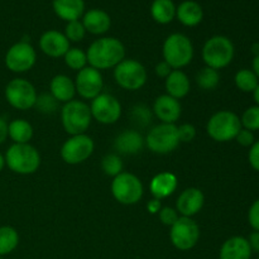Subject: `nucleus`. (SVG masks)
<instances>
[{
	"instance_id": "49530a36",
	"label": "nucleus",
	"mask_w": 259,
	"mask_h": 259,
	"mask_svg": "<svg viewBox=\"0 0 259 259\" xmlns=\"http://www.w3.org/2000/svg\"><path fill=\"white\" fill-rule=\"evenodd\" d=\"M8 138V123L0 118V144L4 143Z\"/></svg>"
},
{
	"instance_id": "9d476101",
	"label": "nucleus",
	"mask_w": 259,
	"mask_h": 259,
	"mask_svg": "<svg viewBox=\"0 0 259 259\" xmlns=\"http://www.w3.org/2000/svg\"><path fill=\"white\" fill-rule=\"evenodd\" d=\"M4 94L8 104L18 110L32 109L38 96L34 86L25 78H13L5 86Z\"/></svg>"
},
{
	"instance_id": "c9c22d12",
	"label": "nucleus",
	"mask_w": 259,
	"mask_h": 259,
	"mask_svg": "<svg viewBox=\"0 0 259 259\" xmlns=\"http://www.w3.org/2000/svg\"><path fill=\"white\" fill-rule=\"evenodd\" d=\"M58 101L53 98L51 94H42V95L37 96V101H35V108L43 114H52L57 110Z\"/></svg>"
},
{
	"instance_id": "79ce46f5",
	"label": "nucleus",
	"mask_w": 259,
	"mask_h": 259,
	"mask_svg": "<svg viewBox=\"0 0 259 259\" xmlns=\"http://www.w3.org/2000/svg\"><path fill=\"white\" fill-rule=\"evenodd\" d=\"M248 159L254 171L259 172V141H255L253 146L250 147L249 154H248Z\"/></svg>"
},
{
	"instance_id": "423d86ee",
	"label": "nucleus",
	"mask_w": 259,
	"mask_h": 259,
	"mask_svg": "<svg viewBox=\"0 0 259 259\" xmlns=\"http://www.w3.org/2000/svg\"><path fill=\"white\" fill-rule=\"evenodd\" d=\"M90 106L81 100H71L61 110L63 129L71 136L85 134L91 124Z\"/></svg>"
},
{
	"instance_id": "bb28decb",
	"label": "nucleus",
	"mask_w": 259,
	"mask_h": 259,
	"mask_svg": "<svg viewBox=\"0 0 259 259\" xmlns=\"http://www.w3.org/2000/svg\"><path fill=\"white\" fill-rule=\"evenodd\" d=\"M151 15L154 22L168 24L176 17V5L172 0H153L151 5Z\"/></svg>"
},
{
	"instance_id": "6e6552de",
	"label": "nucleus",
	"mask_w": 259,
	"mask_h": 259,
	"mask_svg": "<svg viewBox=\"0 0 259 259\" xmlns=\"http://www.w3.org/2000/svg\"><path fill=\"white\" fill-rule=\"evenodd\" d=\"M114 78L124 90L136 91L146 85L147 70L138 61L126 58L114 67Z\"/></svg>"
},
{
	"instance_id": "a878e982",
	"label": "nucleus",
	"mask_w": 259,
	"mask_h": 259,
	"mask_svg": "<svg viewBox=\"0 0 259 259\" xmlns=\"http://www.w3.org/2000/svg\"><path fill=\"white\" fill-rule=\"evenodd\" d=\"M164 86H166L167 95L177 100L185 98L190 93V88H191L189 77L181 70H172V72L166 77Z\"/></svg>"
},
{
	"instance_id": "4468645a",
	"label": "nucleus",
	"mask_w": 259,
	"mask_h": 259,
	"mask_svg": "<svg viewBox=\"0 0 259 259\" xmlns=\"http://www.w3.org/2000/svg\"><path fill=\"white\" fill-rule=\"evenodd\" d=\"M91 116L99 123L114 124L119 120L121 115V105L118 99L111 94H103L91 100L90 105Z\"/></svg>"
},
{
	"instance_id": "ea45409f",
	"label": "nucleus",
	"mask_w": 259,
	"mask_h": 259,
	"mask_svg": "<svg viewBox=\"0 0 259 259\" xmlns=\"http://www.w3.org/2000/svg\"><path fill=\"white\" fill-rule=\"evenodd\" d=\"M248 222L253 230L259 232V199L250 205L249 211H248Z\"/></svg>"
},
{
	"instance_id": "6ab92c4d",
	"label": "nucleus",
	"mask_w": 259,
	"mask_h": 259,
	"mask_svg": "<svg viewBox=\"0 0 259 259\" xmlns=\"http://www.w3.org/2000/svg\"><path fill=\"white\" fill-rule=\"evenodd\" d=\"M82 24L86 32L91 34H105L111 27V18L105 10L90 9L82 15Z\"/></svg>"
},
{
	"instance_id": "aec40b11",
	"label": "nucleus",
	"mask_w": 259,
	"mask_h": 259,
	"mask_svg": "<svg viewBox=\"0 0 259 259\" xmlns=\"http://www.w3.org/2000/svg\"><path fill=\"white\" fill-rule=\"evenodd\" d=\"M252 249L244 237H232L223 243L220 248V259H250Z\"/></svg>"
},
{
	"instance_id": "4be33fe9",
	"label": "nucleus",
	"mask_w": 259,
	"mask_h": 259,
	"mask_svg": "<svg viewBox=\"0 0 259 259\" xmlns=\"http://www.w3.org/2000/svg\"><path fill=\"white\" fill-rule=\"evenodd\" d=\"M144 139L137 131H123L114 142V147L120 154H137L143 149Z\"/></svg>"
},
{
	"instance_id": "f257e3e1",
	"label": "nucleus",
	"mask_w": 259,
	"mask_h": 259,
	"mask_svg": "<svg viewBox=\"0 0 259 259\" xmlns=\"http://www.w3.org/2000/svg\"><path fill=\"white\" fill-rule=\"evenodd\" d=\"M88 63L96 70H108L125 60V47L114 37H103L94 40L89 47Z\"/></svg>"
},
{
	"instance_id": "09e8293b",
	"label": "nucleus",
	"mask_w": 259,
	"mask_h": 259,
	"mask_svg": "<svg viewBox=\"0 0 259 259\" xmlns=\"http://www.w3.org/2000/svg\"><path fill=\"white\" fill-rule=\"evenodd\" d=\"M253 98H254L255 104H257V105L259 106V85L257 86V89L253 91Z\"/></svg>"
},
{
	"instance_id": "dca6fc26",
	"label": "nucleus",
	"mask_w": 259,
	"mask_h": 259,
	"mask_svg": "<svg viewBox=\"0 0 259 259\" xmlns=\"http://www.w3.org/2000/svg\"><path fill=\"white\" fill-rule=\"evenodd\" d=\"M39 48L46 56L52 58L63 57L70 50V40L63 33L51 29L43 33L39 38Z\"/></svg>"
},
{
	"instance_id": "c756f323",
	"label": "nucleus",
	"mask_w": 259,
	"mask_h": 259,
	"mask_svg": "<svg viewBox=\"0 0 259 259\" xmlns=\"http://www.w3.org/2000/svg\"><path fill=\"white\" fill-rule=\"evenodd\" d=\"M220 82V73L218 70H214L211 67H204L197 72L196 75V83L202 90L211 91L218 88Z\"/></svg>"
},
{
	"instance_id": "a18cd8bd",
	"label": "nucleus",
	"mask_w": 259,
	"mask_h": 259,
	"mask_svg": "<svg viewBox=\"0 0 259 259\" xmlns=\"http://www.w3.org/2000/svg\"><path fill=\"white\" fill-rule=\"evenodd\" d=\"M161 209H162L161 200L153 199V200H151L148 204H147V210H148L151 214H158L159 210H161Z\"/></svg>"
},
{
	"instance_id": "4c0bfd02",
	"label": "nucleus",
	"mask_w": 259,
	"mask_h": 259,
	"mask_svg": "<svg viewBox=\"0 0 259 259\" xmlns=\"http://www.w3.org/2000/svg\"><path fill=\"white\" fill-rule=\"evenodd\" d=\"M159 215V220L163 225H167V227H172L175 223L179 220L180 214L177 212L176 209L174 207H169V206H164L159 210L158 212Z\"/></svg>"
},
{
	"instance_id": "20e7f679",
	"label": "nucleus",
	"mask_w": 259,
	"mask_h": 259,
	"mask_svg": "<svg viewBox=\"0 0 259 259\" xmlns=\"http://www.w3.org/2000/svg\"><path fill=\"white\" fill-rule=\"evenodd\" d=\"M234 45L225 35H214L202 47V60L207 67L222 70L230 65L234 58Z\"/></svg>"
},
{
	"instance_id": "2eb2a0df",
	"label": "nucleus",
	"mask_w": 259,
	"mask_h": 259,
	"mask_svg": "<svg viewBox=\"0 0 259 259\" xmlns=\"http://www.w3.org/2000/svg\"><path fill=\"white\" fill-rule=\"evenodd\" d=\"M76 93L82 99L93 100L96 96H99L103 91L104 80L103 75L99 70L86 66L85 68L80 70L76 75L75 80Z\"/></svg>"
},
{
	"instance_id": "f03ea898",
	"label": "nucleus",
	"mask_w": 259,
	"mask_h": 259,
	"mask_svg": "<svg viewBox=\"0 0 259 259\" xmlns=\"http://www.w3.org/2000/svg\"><path fill=\"white\" fill-rule=\"evenodd\" d=\"M4 158L8 168L18 175H32L40 166L39 152L29 143L12 144Z\"/></svg>"
},
{
	"instance_id": "de8ad7c7",
	"label": "nucleus",
	"mask_w": 259,
	"mask_h": 259,
	"mask_svg": "<svg viewBox=\"0 0 259 259\" xmlns=\"http://www.w3.org/2000/svg\"><path fill=\"white\" fill-rule=\"evenodd\" d=\"M252 71L255 73V76H257L258 80H259V56H255V57L253 58Z\"/></svg>"
},
{
	"instance_id": "a19ab883",
	"label": "nucleus",
	"mask_w": 259,
	"mask_h": 259,
	"mask_svg": "<svg viewBox=\"0 0 259 259\" xmlns=\"http://www.w3.org/2000/svg\"><path fill=\"white\" fill-rule=\"evenodd\" d=\"M235 139H237L238 143L243 147H252L253 143L255 142L253 132L248 131V129H244V128L240 129V132L238 133V136L235 137Z\"/></svg>"
},
{
	"instance_id": "7c9ffc66",
	"label": "nucleus",
	"mask_w": 259,
	"mask_h": 259,
	"mask_svg": "<svg viewBox=\"0 0 259 259\" xmlns=\"http://www.w3.org/2000/svg\"><path fill=\"white\" fill-rule=\"evenodd\" d=\"M235 86L243 93H253L259 85V80L252 70L243 68L235 73Z\"/></svg>"
},
{
	"instance_id": "b1692460",
	"label": "nucleus",
	"mask_w": 259,
	"mask_h": 259,
	"mask_svg": "<svg viewBox=\"0 0 259 259\" xmlns=\"http://www.w3.org/2000/svg\"><path fill=\"white\" fill-rule=\"evenodd\" d=\"M53 12L66 22L78 20L85 13V2L83 0H53Z\"/></svg>"
},
{
	"instance_id": "f3484780",
	"label": "nucleus",
	"mask_w": 259,
	"mask_h": 259,
	"mask_svg": "<svg viewBox=\"0 0 259 259\" xmlns=\"http://www.w3.org/2000/svg\"><path fill=\"white\" fill-rule=\"evenodd\" d=\"M205 196L202 191L196 187H189L180 194L176 201V210L181 217L192 218L202 209Z\"/></svg>"
},
{
	"instance_id": "f704fd0d",
	"label": "nucleus",
	"mask_w": 259,
	"mask_h": 259,
	"mask_svg": "<svg viewBox=\"0 0 259 259\" xmlns=\"http://www.w3.org/2000/svg\"><path fill=\"white\" fill-rule=\"evenodd\" d=\"M63 34L66 35V38L70 42H81L85 38L86 29L83 27L82 22H80V20H72V22H68L66 24L65 33Z\"/></svg>"
},
{
	"instance_id": "3c124183",
	"label": "nucleus",
	"mask_w": 259,
	"mask_h": 259,
	"mask_svg": "<svg viewBox=\"0 0 259 259\" xmlns=\"http://www.w3.org/2000/svg\"><path fill=\"white\" fill-rule=\"evenodd\" d=\"M0 259H3V257H0Z\"/></svg>"
},
{
	"instance_id": "e433bc0d",
	"label": "nucleus",
	"mask_w": 259,
	"mask_h": 259,
	"mask_svg": "<svg viewBox=\"0 0 259 259\" xmlns=\"http://www.w3.org/2000/svg\"><path fill=\"white\" fill-rule=\"evenodd\" d=\"M132 116L136 120L137 124L142 126H146L147 124L151 123L152 114L149 111V109L147 108L146 105H137L133 108V111H132Z\"/></svg>"
},
{
	"instance_id": "7ed1b4c3",
	"label": "nucleus",
	"mask_w": 259,
	"mask_h": 259,
	"mask_svg": "<svg viewBox=\"0 0 259 259\" xmlns=\"http://www.w3.org/2000/svg\"><path fill=\"white\" fill-rule=\"evenodd\" d=\"M163 58L172 70H181L189 65L194 57L191 39L182 33H172L163 43Z\"/></svg>"
},
{
	"instance_id": "0eeeda50",
	"label": "nucleus",
	"mask_w": 259,
	"mask_h": 259,
	"mask_svg": "<svg viewBox=\"0 0 259 259\" xmlns=\"http://www.w3.org/2000/svg\"><path fill=\"white\" fill-rule=\"evenodd\" d=\"M143 184L136 175L121 172L111 182V194L114 199L123 205H134L143 197Z\"/></svg>"
},
{
	"instance_id": "39448f33",
	"label": "nucleus",
	"mask_w": 259,
	"mask_h": 259,
	"mask_svg": "<svg viewBox=\"0 0 259 259\" xmlns=\"http://www.w3.org/2000/svg\"><path fill=\"white\" fill-rule=\"evenodd\" d=\"M242 129L240 118L230 110H220L209 119L206 132L211 139L219 143H225L235 139Z\"/></svg>"
},
{
	"instance_id": "412c9836",
	"label": "nucleus",
	"mask_w": 259,
	"mask_h": 259,
	"mask_svg": "<svg viewBox=\"0 0 259 259\" xmlns=\"http://www.w3.org/2000/svg\"><path fill=\"white\" fill-rule=\"evenodd\" d=\"M177 189V177L172 172H161L152 179L149 190L154 199L162 200L171 196Z\"/></svg>"
},
{
	"instance_id": "72a5a7b5",
	"label": "nucleus",
	"mask_w": 259,
	"mask_h": 259,
	"mask_svg": "<svg viewBox=\"0 0 259 259\" xmlns=\"http://www.w3.org/2000/svg\"><path fill=\"white\" fill-rule=\"evenodd\" d=\"M240 123H242V128L248 129V131H259V106L254 105L248 108L243 113Z\"/></svg>"
},
{
	"instance_id": "8fccbe9b",
	"label": "nucleus",
	"mask_w": 259,
	"mask_h": 259,
	"mask_svg": "<svg viewBox=\"0 0 259 259\" xmlns=\"http://www.w3.org/2000/svg\"><path fill=\"white\" fill-rule=\"evenodd\" d=\"M4 167H5V158H4V156L0 153V172L4 169Z\"/></svg>"
},
{
	"instance_id": "603ef678",
	"label": "nucleus",
	"mask_w": 259,
	"mask_h": 259,
	"mask_svg": "<svg viewBox=\"0 0 259 259\" xmlns=\"http://www.w3.org/2000/svg\"><path fill=\"white\" fill-rule=\"evenodd\" d=\"M258 259H259V258H258Z\"/></svg>"
},
{
	"instance_id": "a211bd4d",
	"label": "nucleus",
	"mask_w": 259,
	"mask_h": 259,
	"mask_svg": "<svg viewBox=\"0 0 259 259\" xmlns=\"http://www.w3.org/2000/svg\"><path fill=\"white\" fill-rule=\"evenodd\" d=\"M153 113L162 123L175 124L181 116V104L169 95H161L153 104Z\"/></svg>"
},
{
	"instance_id": "ddd939ff",
	"label": "nucleus",
	"mask_w": 259,
	"mask_h": 259,
	"mask_svg": "<svg viewBox=\"0 0 259 259\" xmlns=\"http://www.w3.org/2000/svg\"><path fill=\"white\" fill-rule=\"evenodd\" d=\"M37 53L30 43L22 40L13 45L5 55V66L8 70L15 73L29 71L35 65Z\"/></svg>"
},
{
	"instance_id": "473e14b6",
	"label": "nucleus",
	"mask_w": 259,
	"mask_h": 259,
	"mask_svg": "<svg viewBox=\"0 0 259 259\" xmlns=\"http://www.w3.org/2000/svg\"><path fill=\"white\" fill-rule=\"evenodd\" d=\"M101 168H103L104 174L114 179L123 172V161L118 154H106L101 161Z\"/></svg>"
},
{
	"instance_id": "2f4dec72",
	"label": "nucleus",
	"mask_w": 259,
	"mask_h": 259,
	"mask_svg": "<svg viewBox=\"0 0 259 259\" xmlns=\"http://www.w3.org/2000/svg\"><path fill=\"white\" fill-rule=\"evenodd\" d=\"M65 63L71 68V70L80 71L88 66V56L80 48H70L63 56Z\"/></svg>"
},
{
	"instance_id": "1a4fd4ad",
	"label": "nucleus",
	"mask_w": 259,
	"mask_h": 259,
	"mask_svg": "<svg viewBox=\"0 0 259 259\" xmlns=\"http://www.w3.org/2000/svg\"><path fill=\"white\" fill-rule=\"evenodd\" d=\"M179 131L176 124L161 123L149 131L146 144L153 153L167 154L180 146Z\"/></svg>"
},
{
	"instance_id": "393cba45",
	"label": "nucleus",
	"mask_w": 259,
	"mask_h": 259,
	"mask_svg": "<svg viewBox=\"0 0 259 259\" xmlns=\"http://www.w3.org/2000/svg\"><path fill=\"white\" fill-rule=\"evenodd\" d=\"M50 91L51 95H52L58 103L66 104L68 103V101L73 100V98H75V81H72L66 75H56L55 77L51 80Z\"/></svg>"
},
{
	"instance_id": "c03bdc74",
	"label": "nucleus",
	"mask_w": 259,
	"mask_h": 259,
	"mask_svg": "<svg viewBox=\"0 0 259 259\" xmlns=\"http://www.w3.org/2000/svg\"><path fill=\"white\" fill-rule=\"evenodd\" d=\"M248 243H249L252 252L259 253V232L254 230L253 233H250L249 238H248Z\"/></svg>"
},
{
	"instance_id": "cd10ccee",
	"label": "nucleus",
	"mask_w": 259,
	"mask_h": 259,
	"mask_svg": "<svg viewBox=\"0 0 259 259\" xmlns=\"http://www.w3.org/2000/svg\"><path fill=\"white\" fill-rule=\"evenodd\" d=\"M8 137L14 143H29L33 137V128L24 119H14L8 124Z\"/></svg>"
},
{
	"instance_id": "5701e85b",
	"label": "nucleus",
	"mask_w": 259,
	"mask_h": 259,
	"mask_svg": "<svg viewBox=\"0 0 259 259\" xmlns=\"http://www.w3.org/2000/svg\"><path fill=\"white\" fill-rule=\"evenodd\" d=\"M176 18L185 27H196L202 22L204 10L195 0H185L176 7Z\"/></svg>"
},
{
	"instance_id": "37998d69",
	"label": "nucleus",
	"mask_w": 259,
	"mask_h": 259,
	"mask_svg": "<svg viewBox=\"0 0 259 259\" xmlns=\"http://www.w3.org/2000/svg\"><path fill=\"white\" fill-rule=\"evenodd\" d=\"M171 72H172V67L166 62V61H162V62H159L158 65L156 66V73L157 76H159V77L166 78Z\"/></svg>"
},
{
	"instance_id": "c85d7f7f",
	"label": "nucleus",
	"mask_w": 259,
	"mask_h": 259,
	"mask_svg": "<svg viewBox=\"0 0 259 259\" xmlns=\"http://www.w3.org/2000/svg\"><path fill=\"white\" fill-rule=\"evenodd\" d=\"M19 244V234L17 230L9 225L0 227V257L14 252Z\"/></svg>"
},
{
	"instance_id": "f8f14e48",
	"label": "nucleus",
	"mask_w": 259,
	"mask_h": 259,
	"mask_svg": "<svg viewBox=\"0 0 259 259\" xmlns=\"http://www.w3.org/2000/svg\"><path fill=\"white\" fill-rule=\"evenodd\" d=\"M95 149L93 138L86 134L71 136L61 147V157L67 164H80L85 162Z\"/></svg>"
},
{
	"instance_id": "58836bf2",
	"label": "nucleus",
	"mask_w": 259,
	"mask_h": 259,
	"mask_svg": "<svg viewBox=\"0 0 259 259\" xmlns=\"http://www.w3.org/2000/svg\"><path fill=\"white\" fill-rule=\"evenodd\" d=\"M177 131H179L180 142H182V143L192 142L195 139V137H196V128L192 124H182V125L177 126Z\"/></svg>"
},
{
	"instance_id": "9b49d317",
	"label": "nucleus",
	"mask_w": 259,
	"mask_h": 259,
	"mask_svg": "<svg viewBox=\"0 0 259 259\" xmlns=\"http://www.w3.org/2000/svg\"><path fill=\"white\" fill-rule=\"evenodd\" d=\"M169 239L177 249H192L200 239L199 225L191 218L180 217L179 220L171 227Z\"/></svg>"
}]
</instances>
